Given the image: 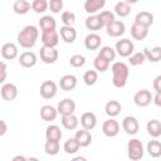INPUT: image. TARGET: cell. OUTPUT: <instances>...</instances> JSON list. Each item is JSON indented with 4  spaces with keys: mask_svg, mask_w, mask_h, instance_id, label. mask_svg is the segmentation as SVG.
<instances>
[{
    "mask_svg": "<svg viewBox=\"0 0 161 161\" xmlns=\"http://www.w3.org/2000/svg\"><path fill=\"white\" fill-rule=\"evenodd\" d=\"M143 153H145V148H143L142 142L138 138H132V140L128 141V143H127V155H128L130 160L138 161L143 157Z\"/></svg>",
    "mask_w": 161,
    "mask_h": 161,
    "instance_id": "obj_3",
    "label": "cell"
},
{
    "mask_svg": "<svg viewBox=\"0 0 161 161\" xmlns=\"http://www.w3.org/2000/svg\"><path fill=\"white\" fill-rule=\"evenodd\" d=\"M133 49H135L133 43L130 39L123 38V39H121V40H118L116 43V49L114 50H116V54L127 58L133 53Z\"/></svg>",
    "mask_w": 161,
    "mask_h": 161,
    "instance_id": "obj_4",
    "label": "cell"
},
{
    "mask_svg": "<svg viewBox=\"0 0 161 161\" xmlns=\"http://www.w3.org/2000/svg\"><path fill=\"white\" fill-rule=\"evenodd\" d=\"M104 111H106V114L109 116V117H116L119 114V112L122 111V106L118 101H108L104 106Z\"/></svg>",
    "mask_w": 161,
    "mask_h": 161,
    "instance_id": "obj_26",
    "label": "cell"
},
{
    "mask_svg": "<svg viewBox=\"0 0 161 161\" xmlns=\"http://www.w3.org/2000/svg\"><path fill=\"white\" fill-rule=\"evenodd\" d=\"M123 1H126V3H128V4L131 5V4H136L138 0H123Z\"/></svg>",
    "mask_w": 161,
    "mask_h": 161,
    "instance_id": "obj_51",
    "label": "cell"
},
{
    "mask_svg": "<svg viewBox=\"0 0 161 161\" xmlns=\"http://www.w3.org/2000/svg\"><path fill=\"white\" fill-rule=\"evenodd\" d=\"M69 63L74 68H80V67H83L86 64V58L82 54H74V55H72L69 58Z\"/></svg>",
    "mask_w": 161,
    "mask_h": 161,
    "instance_id": "obj_43",
    "label": "cell"
},
{
    "mask_svg": "<svg viewBox=\"0 0 161 161\" xmlns=\"http://www.w3.org/2000/svg\"><path fill=\"white\" fill-rule=\"evenodd\" d=\"M39 55H40V60L45 64H53L58 60V50L53 47H45L43 45L40 48V52H39Z\"/></svg>",
    "mask_w": 161,
    "mask_h": 161,
    "instance_id": "obj_5",
    "label": "cell"
},
{
    "mask_svg": "<svg viewBox=\"0 0 161 161\" xmlns=\"http://www.w3.org/2000/svg\"><path fill=\"white\" fill-rule=\"evenodd\" d=\"M84 24H86V28L88 30H93V31H97L101 28H103V25H102V23H101V20H99V18H98L97 14H91L86 19Z\"/></svg>",
    "mask_w": 161,
    "mask_h": 161,
    "instance_id": "obj_29",
    "label": "cell"
},
{
    "mask_svg": "<svg viewBox=\"0 0 161 161\" xmlns=\"http://www.w3.org/2000/svg\"><path fill=\"white\" fill-rule=\"evenodd\" d=\"M60 19H62V23L64 25H73L75 23V14L73 11H68L67 10V11L62 13Z\"/></svg>",
    "mask_w": 161,
    "mask_h": 161,
    "instance_id": "obj_44",
    "label": "cell"
},
{
    "mask_svg": "<svg viewBox=\"0 0 161 161\" xmlns=\"http://www.w3.org/2000/svg\"><path fill=\"white\" fill-rule=\"evenodd\" d=\"M30 5H31V9L36 14H42V13H45L48 10V1L47 0H33Z\"/></svg>",
    "mask_w": 161,
    "mask_h": 161,
    "instance_id": "obj_40",
    "label": "cell"
},
{
    "mask_svg": "<svg viewBox=\"0 0 161 161\" xmlns=\"http://www.w3.org/2000/svg\"><path fill=\"white\" fill-rule=\"evenodd\" d=\"M57 114H58V111L57 108H54L53 106L50 104H44L40 108V117L43 121L45 122H52L57 118Z\"/></svg>",
    "mask_w": 161,
    "mask_h": 161,
    "instance_id": "obj_20",
    "label": "cell"
},
{
    "mask_svg": "<svg viewBox=\"0 0 161 161\" xmlns=\"http://www.w3.org/2000/svg\"><path fill=\"white\" fill-rule=\"evenodd\" d=\"M1 57L6 60H11V59H15L18 57V47L14 44V43H5L3 47H1Z\"/></svg>",
    "mask_w": 161,
    "mask_h": 161,
    "instance_id": "obj_19",
    "label": "cell"
},
{
    "mask_svg": "<svg viewBox=\"0 0 161 161\" xmlns=\"http://www.w3.org/2000/svg\"><path fill=\"white\" fill-rule=\"evenodd\" d=\"M59 148H60L59 141H55V140H47V141H45L44 151H45L47 155H49V156H55V155L59 152Z\"/></svg>",
    "mask_w": 161,
    "mask_h": 161,
    "instance_id": "obj_34",
    "label": "cell"
},
{
    "mask_svg": "<svg viewBox=\"0 0 161 161\" xmlns=\"http://www.w3.org/2000/svg\"><path fill=\"white\" fill-rule=\"evenodd\" d=\"M104 5H106V0H86L83 8H84L86 13H88L91 15V14H96L99 10H102L104 8Z\"/></svg>",
    "mask_w": 161,
    "mask_h": 161,
    "instance_id": "obj_17",
    "label": "cell"
},
{
    "mask_svg": "<svg viewBox=\"0 0 161 161\" xmlns=\"http://www.w3.org/2000/svg\"><path fill=\"white\" fill-rule=\"evenodd\" d=\"M131 13V5L126 1H118L114 5V14L119 18H125Z\"/></svg>",
    "mask_w": 161,
    "mask_h": 161,
    "instance_id": "obj_33",
    "label": "cell"
},
{
    "mask_svg": "<svg viewBox=\"0 0 161 161\" xmlns=\"http://www.w3.org/2000/svg\"><path fill=\"white\" fill-rule=\"evenodd\" d=\"M1 97L5 101H14L18 97V87L14 83H4L0 89Z\"/></svg>",
    "mask_w": 161,
    "mask_h": 161,
    "instance_id": "obj_12",
    "label": "cell"
},
{
    "mask_svg": "<svg viewBox=\"0 0 161 161\" xmlns=\"http://www.w3.org/2000/svg\"><path fill=\"white\" fill-rule=\"evenodd\" d=\"M102 132L107 137H116L119 133V123L116 119L109 118V119H107V121L103 122V125H102Z\"/></svg>",
    "mask_w": 161,
    "mask_h": 161,
    "instance_id": "obj_10",
    "label": "cell"
},
{
    "mask_svg": "<svg viewBox=\"0 0 161 161\" xmlns=\"http://www.w3.org/2000/svg\"><path fill=\"white\" fill-rule=\"evenodd\" d=\"M57 91H58V86L53 80H44L39 88V93L44 99H52L57 94Z\"/></svg>",
    "mask_w": 161,
    "mask_h": 161,
    "instance_id": "obj_6",
    "label": "cell"
},
{
    "mask_svg": "<svg viewBox=\"0 0 161 161\" xmlns=\"http://www.w3.org/2000/svg\"><path fill=\"white\" fill-rule=\"evenodd\" d=\"M152 102H153L157 107L161 106V92H156V96L152 97Z\"/></svg>",
    "mask_w": 161,
    "mask_h": 161,
    "instance_id": "obj_48",
    "label": "cell"
},
{
    "mask_svg": "<svg viewBox=\"0 0 161 161\" xmlns=\"http://www.w3.org/2000/svg\"><path fill=\"white\" fill-rule=\"evenodd\" d=\"M13 160H14V161H15V160H26V157H24V156H15Z\"/></svg>",
    "mask_w": 161,
    "mask_h": 161,
    "instance_id": "obj_50",
    "label": "cell"
},
{
    "mask_svg": "<svg viewBox=\"0 0 161 161\" xmlns=\"http://www.w3.org/2000/svg\"><path fill=\"white\" fill-rule=\"evenodd\" d=\"M133 102L138 107H147L152 102V94L147 89H140L133 96Z\"/></svg>",
    "mask_w": 161,
    "mask_h": 161,
    "instance_id": "obj_7",
    "label": "cell"
},
{
    "mask_svg": "<svg viewBox=\"0 0 161 161\" xmlns=\"http://www.w3.org/2000/svg\"><path fill=\"white\" fill-rule=\"evenodd\" d=\"M122 128L127 135H136L140 130V123L136 117L133 116H126L122 119Z\"/></svg>",
    "mask_w": 161,
    "mask_h": 161,
    "instance_id": "obj_8",
    "label": "cell"
},
{
    "mask_svg": "<svg viewBox=\"0 0 161 161\" xmlns=\"http://www.w3.org/2000/svg\"><path fill=\"white\" fill-rule=\"evenodd\" d=\"M42 43L45 47L55 48L59 43V33L57 30H47L42 31Z\"/></svg>",
    "mask_w": 161,
    "mask_h": 161,
    "instance_id": "obj_11",
    "label": "cell"
},
{
    "mask_svg": "<svg viewBox=\"0 0 161 161\" xmlns=\"http://www.w3.org/2000/svg\"><path fill=\"white\" fill-rule=\"evenodd\" d=\"M147 152L152 157H160L161 156V143L157 138L151 140L147 143Z\"/></svg>",
    "mask_w": 161,
    "mask_h": 161,
    "instance_id": "obj_35",
    "label": "cell"
},
{
    "mask_svg": "<svg viewBox=\"0 0 161 161\" xmlns=\"http://www.w3.org/2000/svg\"><path fill=\"white\" fill-rule=\"evenodd\" d=\"M126 30V25L123 21L121 20H113L111 21L108 25H106V31L109 36H113V38H117V36H121Z\"/></svg>",
    "mask_w": 161,
    "mask_h": 161,
    "instance_id": "obj_9",
    "label": "cell"
},
{
    "mask_svg": "<svg viewBox=\"0 0 161 161\" xmlns=\"http://www.w3.org/2000/svg\"><path fill=\"white\" fill-rule=\"evenodd\" d=\"M112 70V83L116 88H123L127 83L128 75H130V69L128 65L123 62H116L111 67Z\"/></svg>",
    "mask_w": 161,
    "mask_h": 161,
    "instance_id": "obj_2",
    "label": "cell"
},
{
    "mask_svg": "<svg viewBox=\"0 0 161 161\" xmlns=\"http://www.w3.org/2000/svg\"><path fill=\"white\" fill-rule=\"evenodd\" d=\"M147 132L151 137L153 138H158L161 136V122L158 119H151L147 122L146 125Z\"/></svg>",
    "mask_w": 161,
    "mask_h": 161,
    "instance_id": "obj_28",
    "label": "cell"
},
{
    "mask_svg": "<svg viewBox=\"0 0 161 161\" xmlns=\"http://www.w3.org/2000/svg\"><path fill=\"white\" fill-rule=\"evenodd\" d=\"M97 15H98V18H99V20H101V23H102L103 26L108 25L111 21L114 20V14L112 11H109V10H103V11H101Z\"/></svg>",
    "mask_w": 161,
    "mask_h": 161,
    "instance_id": "obj_41",
    "label": "cell"
},
{
    "mask_svg": "<svg viewBox=\"0 0 161 161\" xmlns=\"http://www.w3.org/2000/svg\"><path fill=\"white\" fill-rule=\"evenodd\" d=\"M143 54L146 60H150L152 63H157L161 59V47H155L152 49L145 48L143 49Z\"/></svg>",
    "mask_w": 161,
    "mask_h": 161,
    "instance_id": "obj_30",
    "label": "cell"
},
{
    "mask_svg": "<svg viewBox=\"0 0 161 161\" xmlns=\"http://www.w3.org/2000/svg\"><path fill=\"white\" fill-rule=\"evenodd\" d=\"M60 122H62V126H63L65 130H68V131L75 130V128L78 127V125H79V119H78V117H77L74 113L62 116V121H60Z\"/></svg>",
    "mask_w": 161,
    "mask_h": 161,
    "instance_id": "obj_22",
    "label": "cell"
},
{
    "mask_svg": "<svg viewBox=\"0 0 161 161\" xmlns=\"http://www.w3.org/2000/svg\"><path fill=\"white\" fill-rule=\"evenodd\" d=\"M63 133L60 131V128L57 125H50L45 128V138L47 140H55V141H60Z\"/></svg>",
    "mask_w": 161,
    "mask_h": 161,
    "instance_id": "obj_32",
    "label": "cell"
},
{
    "mask_svg": "<svg viewBox=\"0 0 161 161\" xmlns=\"http://www.w3.org/2000/svg\"><path fill=\"white\" fill-rule=\"evenodd\" d=\"M145 60H146V58H145L143 52L132 53V54L128 57V63H130L131 65H135V67H136V65H141V64H143Z\"/></svg>",
    "mask_w": 161,
    "mask_h": 161,
    "instance_id": "obj_38",
    "label": "cell"
},
{
    "mask_svg": "<svg viewBox=\"0 0 161 161\" xmlns=\"http://www.w3.org/2000/svg\"><path fill=\"white\" fill-rule=\"evenodd\" d=\"M39 26L42 29V31H47V30H55L57 28V21L53 16L50 15H44L40 18L39 20Z\"/></svg>",
    "mask_w": 161,
    "mask_h": 161,
    "instance_id": "obj_27",
    "label": "cell"
},
{
    "mask_svg": "<svg viewBox=\"0 0 161 161\" xmlns=\"http://www.w3.org/2000/svg\"><path fill=\"white\" fill-rule=\"evenodd\" d=\"M59 35L65 43L70 44L77 39V30L73 28V25H63L59 30Z\"/></svg>",
    "mask_w": 161,
    "mask_h": 161,
    "instance_id": "obj_15",
    "label": "cell"
},
{
    "mask_svg": "<svg viewBox=\"0 0 161 161\" xmlns=\"http://www.w3.org/2000/svg\"><path fill=\"white\" fill-rule=\"evenodd\" d=\"M93 65H94V69H96L97 72L103 73V72H106V70L108 69L109 62H107L106 59H103V58H101L99 55H97V57L94 58V60H93Z\"/></svg>",
    "mask_w": 161,
    "mask_h": 161,
    "instance_id": "obj_39",
    "label": "cell"
},
{
    "mask_svg": "<svg viewBox=\"0 0 161 161\" xmlns=\"http://www.w3.org/2000/svg\"><path fill=\"white\" fill-rule=\"evenodd\" d=\"M57 111H58V113L62 114V116L74 113V111H75V102H74L72 98H64V99H62V101L58 103Z\"/></svg>",
    "mask_w": 161,
    "mask_h": 161,
    "instance_id": "obj_13",
    "label": "cell"
},
{
    "mask_svg": "<svg viewBox=\"0 0 161 161\" xmlns=\"http://www.w3.org/2000/svg\"><path fill=\"white\" fill-rule=\"evenodd\" d=\"M131 35L136 40H143L148 35V28H145L142 25H138V24L133 23L132 26H131Z\"/></svg>",
    "mask_w": 161,
    "mask_h": 161,
    "instance_id": "obj_25",
    "label": "cell"
},
{
    "mask_svg": "<svg viewBox=\"0 0 161 161\" xmlns=\"http://www.w3.org/2000/svg\"><path fill=\"white\" fill-rule=\"evenodd\" d=\"M36 62H38V58H36L35 53H33L30 50L23 52L19 55V63L24 68H31V67H34L36 64Z\"/></svg>",
    "mask_w": 161,
    "mask_h": 161,
    "instance_id": "obj_14",
    "label": "cell"
},
{
    "mask_svg": "<svg viewBox=\"0 0 161 161\" xmlns=\"http://www.w3.org/2000/svg\"><path fill=\"white\" fill-rule=\"evenodd\" d=\"M39 38V30L35 25H26L24 26L16 36V40L19 45L24 49H30L35 45L36 40Z\"/></svg>",
    "mask_w": 161,
    "mask_h": 161,
    "instance_id": "obj_1",
    "label": "cell"
},
{
    "mask_svg": "<svg viewBox=\"0 0 161 161\" xmlns=\"http://www.w3.org/2000/svg\"><path fill=\"white\" fill-rule=\"evenodd\" d=\"M160 84H161V75H157L153 80V89L156 92H161V86Z\"/></svg>",
    "mask_w": 161,
    "mask_h": 161,
    "instance_id": "obj_47",
    "label": "cell"
},
{
    "mask_svg": "<svg viewBox=\"0 0 161 161\" xmlns=\"http://www.w3.org/2000/svg\"><path fill=\"white\" fill-rule=\"evenodd\" d=\"M6 77H8V67L4 62L0 60V84L6 80Z\"/></svg>",
    "mask_w": 161,
    "mask_h": 161,
    "instance_id": "obj_46",
    "label": "cell"
},
{
    "mask_svg": "<svg viewBox=\"0 0 161 161\" xmlns=\"http://www.w3.org/2000/svg\"><path fill=\"white\" fill-rule=\"evenodd\" d=\"M135 23L145 28H150L153 24V15L150 11H140L135 16Z\"/></svg>",
    "mask_w": 161,
    "mask_h": 161,
    "instance_id": "obj_18",
    "label": "cell"
},
{
    "mask_svg": "<svg viewBox=\"0 0 161 161\" xmlns=\"http://www.w3.org/2000/svg\"><path fill=\"white\" fill-rule=\"evenodd\" d=\"M83 80L87 86H93L96 84V82L98 80V74L96 70H87L83 74Z\"/></svg>",
    "mask_w": 161,
    "mask_h": 161,
    "instance_id": "obj_42",
    "label": "cell"
},
{
    "mask_svg": "<svg viewBox=\"0 0 161 161\" xmlns=\"http://www.w3.org/2000/svg\"><path fill=\"white\" fill-rule=\"evenodd\" d=\"M48 8L54 14L60 13V10L63 9V0H49L48 1Z\"/></svg>",
    "mask_w": 161,
    "mask_h": 161,
    "instance_id": "obj_45",
    "label": "cell"
},
{
    "mask_svg": "<svg viewBox=\"0 0 161 161\" xmlns=\"http://www.w3.org/2000/svg\"><path fill=\"white\" fill-rule=\"evenodd\" d=\"M31 9V5L28 0H16L13 4V10L15 14L19 15H25L26 13H29V10Z\"/></svg>",
    "mask_w": 161,
    "mask_h": 161,
    "instance_id": "obj_31",
    "label": "cell"
},
{
    "mask_svg": "<svg viewBox=\"0 0 161 161\" xmlns=\"http://www.w3.org/2000/svg\"><path fill=\"white\" fill-rule=\"evenodd\" d=\"M8 131V125L5 123V121L0 119V136H4Z\"/></svg>",
    "mask_w": 161,
    "mask_h": 161,
    "instance_id": "obj_49",
    "label": "cell"
},
{
    "mask_svg": "<svg viewBox=\"0 0 161 161\" xmlns=\"http://www.w3.org/2000/svg\"><path fill=\"white\" fill-rule=\"evenodd\" d=\"M77 86V77L73 74H65L59 80V87L63 91H72Z\"/></svg>",
    "mask_w": 161,
    "mask_h": 161,
    "instance_id": "obj_24",
    "label": "cell"
},
{
    "mask_svg": "<svg viewBox=\"0 0 161 161\" xmlns=\"http://www.w3.org/2000/svg\"><path fill=\"white\" fill-rule=\"evenodd\" d=\"M80 126L88 131L93 130L97 125V117L93 112H84L82 116H80Z\"/></svg>",
    "mask_w": 161,
    "mask_h": 161,
    "instance_id": "obj_16",
    "label": "cell"
},
{
    "mask_svg": "<svg viewBox=\"0 0 161 161\" xmlns=\"http://www.w3.org/2000/svg\"><path fill=\"white\" fill-rule=\"evenodd\" d=\"M74 138L78 141V143H79L80 147H87V146H89L91 142H92V135H91V132H89L88 130H86V128H82V130L77 131L75 135H74Z\"/></svg>",
    "mask_w": 161,
    "mask_h": 161,
    "instance_id": "obj_23",
    "label": "cell"
},
{
    "mask_svg": "<svg viewBox=\"0 0 161 161\" xmlns=\"http://www.w3.org/2000/svg\"><path fill=\"white\" fill-rule=\"evenodd\" d=\"M98 55H99L101 58H103V59H106L107 62L111 63V62L114 60V58H116V50H114L112 47L104 45V47H102V48L99 49Z\"/></svg>",
    "mask_w": 161,
    "mask_h": 161,
    "instance_id": "obj_36",
    "label": "cell"
},
{
    "mask_svg": "<svg viewBox=\"0 0 161 161\" xmlns=\"http://www.w3.org/2000/svg\"><path fill=\"white\" fill-rule=\"evenodd\" d=\"M101 42L102 39L97 33H89L84 39V47L88 50H96L101 47Z\"/></svg>",
    "mask_w": 161,
    "mask_h": 161,
    "instance_id": "obj_21",
    "label": "cell"
},
{
    "mask_svg": "<svg viewBox=\"0 0 161 161\" xmlns=\"http://www.w3.org/2000/svg\"><path fill=\"white\" fill-rule=\"evenodd\" d=\"M63 148H64V151H65L68 155H73V153H75V152L79 151L80 146H79L78 141H77L74 137H72V138H68V140L64 142Z\"/></svg>",
    "mask_w": 161,
    "mask_h": 161,
    "instance_id": "obj_37",
    "label": "cell"
}]
</instances>
